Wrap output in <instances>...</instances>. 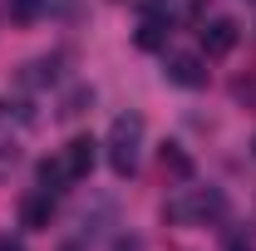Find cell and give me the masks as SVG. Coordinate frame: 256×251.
Here are the masks:
<instances>
[{
	"instance_id": "52a82bcc",
	"label": "cell",
	"mask_w": 256,
	"mask_h": 251,
	"mask_svg": "<svg viewBox=\"0 0 256 251\" xmlns=\"http://www.w3.org/2000/svg\"><path fill=\"white\" fill-rule=\"evenodd\" d=\"M162 172H172V178H182V182H188V178H192V158L182 153L178 143H168V148H162Z\"/></svg>"
},
{
	"instance_id": "5b68a950",
	"label": "cell",
	"mask_w": 256,
	"mask_h": 251,
	"mask_svg": "<svg viewBox=\"0 0 256 251\" xmlns=\"http://www.w3.org/2000/svg\"><path fill=\"white\" fill-rule=\"evenodd\" d=\"M236 40H242V30H236V20H212V25L202 30V54L222 60V54H232V50H236Z\"/></svg>"
},
{
	"instance_id": "3957f363",
	"label": "cell",
	"mask_w": 256,
	"mask_h": 251,
	"mask_svg": "<svg viewBox=\"0 0 256 251\" xmlns=\"http://www.w3.org/2000/svg\"><path fill=\"white\" fill-rule=\"evenodd\" d=\"M143 114H118L114 128H108V143H104V153H108V168L118 172V178H133L138 172V162H143Z\"/></svg>"
},
{
	"instance_id": "ba28073f",
	"label": "cell",
	"mask_w": 256,
	"mask_h": 251,
	"mask_svg": "<svg viewBox=\"0 0 256 251\" xmlns=\"http://www.w3.org/2000/svg\"><path fill=\"white\" fill-rule=\"evenodd\" d=\"M162 40H168V20H153V15H143V30H138V44H143V50H158Z\"/></svg>"
},
{
	"instance_id": "5bb4252c",
	"label": "cell",
	"mask_w": 256,
	"mask_h": 251,
	"mask_svg": "<svg viewBox=\"0 0 256 251\" xmlns=\"http://www.w3.org/2000/svg\"><path fill=\"white\" fill-rule=\"evenodd\" d=\"M0 251H25L20 242H10V236H0Z\"/></svg>"
},
{
	"instance_id": "6da1fadb",
	"label": "cell",
	"mask_w": 256,
	"mask_h": 251,
	"mask_svg": "<svg viewBox=\"0 0 256 251\" xmlns=\"http://www.w3.org/2000/svg\"><path fill=\"white\" fill-rule=\"evenodd\" d=\"M94 158H98V143H94V138H69L54 158L40 162V188H44V192H60V188H69V182H84L89 168H94Z\"/></svg>"
},
{
	"instance_id": "30bf717a",
	"label": "cell",
	"mask_w": 256,
	"mask_h": 251,
	"mask_svg": "<svg viewBox=\"0 0 256 251\" xmlns=\"http://www.w3.org/2000/svg\"><path fill=\"white\" fill-rule=\"evenodd\" d=\"M15 158H20V148H15V138H10V133L0 128V178H5V172L15 168Z\"/></svg>"
},
{
	"instance_id": "277c9868",
	"label": "cell",
	"mask_w": 256,
	"mask_h": 251,
	"mask_svg": "<svg viewBox=\"0 0 256 251\" xmlns=\"http://www.w3.org/2000/svg\"><path fill=\"white\" fill-rule=\"evenodd\" d=\"M162 74H168L178 89H202V84H207V69H202V60H197V54H168Z\"/></svg>"
},
{
	"instance_id": "7a4b0ae2",
	"label": "cell",
	"mask_w": 256,
	"mask_h": 251,
	"mask_svg": "<svg viewBox=\"0 0 256 251\" xmlns=\"http://www.w3.org/2000/svg\"><path fill=\"white\" fill-rule=\"evenodd\" d=\"M162 217L182 222V226H212V222L226 217V192L222 188H182L178 197H168Z\"/></svg>"
},
{
	"instance_id": "9a60e30c",
	"label": "cell",
	"mask_w": 256,
	"mask_h": 251,
	"mask_svg": "<svg viewBox=\"0 0 256 251\" xmlns=\"http://www.w3.org/2000/svg\"><path fill=\"white\" fill-rule=\"evenodd\" d=\"M252 148H256V143H252Z\"/></svg>"
},
{
	"instance_id": "9c48e42d",
	"label": "cell",
	"mask_w": 256,
	"mask_h": 251,
	"mask_svg": "<svg viewBox=\"0 0 256 251\" xmlns=\"http://www.w3.org/2000/svg\"><path fill=\"white\" fill-rule=\"evenodd\" d=\"M5 10H10V20H34L44 10V0H5Z\"/></svg>"
},
{
	"instance_id": "8992f818",
	"label": "cell",
	"mask_w": 256,
	"mask_h": 251,
	"mask_svg": "<svg viewBox=\"0 0 256 251\" xmlns=\"http://www.w3.org/2000/svg\"><path fill=\"white\" fill-rule=\"evenodd\" d=\"M50 217H54V192L34 188L30 197L20 202V222H25L30 232H44V226H50Z\"/></svg>"
},
{
	"instance_id": "4fadbf2b",
	"label": "cell",
	"mask_w": 256,
	"mask_h": 251,
	"mask_svg": "<svg viewBox=\"0 0 256 251\" xmlns=\"http://www.w3.org/2000/svg\"><path fill=\"white\" fill-rule=\"evenodd\" d=\"M226 251H256V246H252V236H242V232H232V236H226Z\"/></svg>"
},
{
	"instance_id": "8fae6325",
	"label": "cell",
	"mask_w": 256,
	"mask_h": 251,
	"mask_svg": "<svg viewBox=\"0 0 256 251\" xmlns=\"http://www.w3.org/2000/svg\"><path fill=\"white\" fill-rule=\"evenodd\" d=\"M138 5H143V15H153V20H168L178 0H138Z\"/></svg>"
},
{
	"instance_id": "7c38bea8",
	"label": "cell",
	"mask_w": 256,
	"mask_h": 251,
	"mask_svg": "<svg viewBox=\"0 0 256 251\" xmlns=\"http://www.w3.org/2000/svg\"><path fill=\"white\" fill-rule=\"evenodd\" d=\"M84 104H94V94H89V89H74L69 104H64V114H84Z\"/></svg>"
}]
</instances>
